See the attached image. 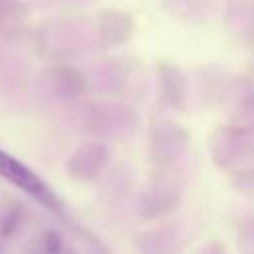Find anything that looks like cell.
<instances>
[{"mask_svg":"<svg viewBox=\"0 0 254 254\" xmlns=\"http://www.w3.org/2000/svg\"><path fill=\"white\" fill-rule=\"evenodd\" d=\"M0 177L4 181H8L10 185L18 187L20 190H24L26 194H30L34 200H38L48 210H52L56 214H62L64 212L62 200L56 194V190L36 171H32L20 159L8 155L2 149H0Z\"/></svg>","mask_w":254,"mask_h":254,"instance_id":"6da1fadb","label":"cell"},{"mask_svg":"<svg viewBox=\"0 0 254 254\" xmlns=\"http://www.w3.org/2000/svg\"><path fill=\"white\" fill-rule=\"evenodd\" d=\"M107 161V149L101 143L89 141L79 145L67 161V171L75 179H91L95 177Z\"/></svg>","mask_w":254,"mask_h":254,"instance_id":"7a4b0ae2","label":"cell"},{"mask_svg":"<svg viewBox=\"0 0 254 254\" xmlns=\"http://www.w3.org/2000/svg\"><path fill=\"white\" fill-rule=\"evenodd\" d=\"M44 246H46V252H48V254H58V252L62 250V238H60L54 230H50V232H46V236H44Z\"/></svg>","mask_w":254,"mask_h":254,"instance_id":"3957f363","label":"cell"}]
</instances>
